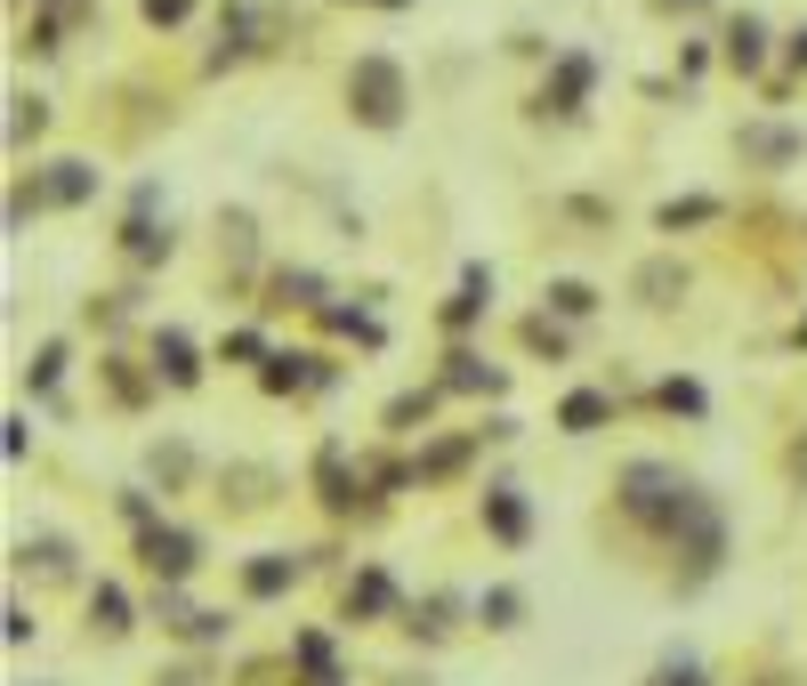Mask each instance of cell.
Segmentation results:
<instances>
[{
	"instance_id": "cell-20",
	"label": "cell",
	"mask_w": 807,
	"mask_h": 686,
	"mask_svg": "<svg viewBox=\"0 0 807 686\" xmlns=\"http://www.w3.org/2000/svg\"><path fill=\"white\" fill-rule=\"evenodd\" d=\"M420 412H428V397H396V404H388V421H396V428H412Z\"/></svg>"
},
{
	"instance_id": "cell-17",
	"label": "cell",
	"mask_w": 807,
	"mask_h": 686,
	"mask_svg": "<svg viewBox=\"0 0 807 686\" xmlns=\"http://www.w3.org/2000/svg\"><path fill=\"white\" fill-rule=\"evenodd\" d=\"M711 211H719V202H670V211H662V226L678 235V226H695V218H711Z\"/></svg>"
},
{
	"instance_id": "cell-3",
	"label": "cell",
	"mask_w": 807,
	"mask_h": 686,
	"mask_svg": "<svg viewBox=\"0 0 807 686\" xmlns=\"http://www.w3.org/2000/svg\"><path fill=\"white\" fill-rule=\"evenodd\" d=\"M138 557H146L162 581H186V573H194V533H178V525H146Z\"/></svg>"
},
{
	"instance_id": "cell-12",
	"label": "cell",
	"mask_w": 807,
	"mask_h": 686,
	"mask_svg": "<svg viewBox=\"0 0 807 686\" xmlns=\"http://www.w3.org/2000/svg\"><path fill=\"white\" fill-rule=\"evenodd\" d=\"M154 356H162V371H170L178 388H194V347H186L178 331H162V347H154Z\"/></svg>"
},
{
	"instance_id": "cell-19",
	"label": "cell",
	"mask_w": 807,
	"mask_h": 686,
	"mask_svg": "<svg viewBox=\"0 0 807 686\" xmlns=\"http://www.w3.org/2000/svg\"><path fill=\"white\" fill-rule=\"evenodd\" d=\"M654 686H702V671H695L687 654H678V662H662V678H654Z\"/></svg>"
},
{
	"instance_id": "cell-9",
	"label": "cell",
	"mask_w": 807,
	"mask_h": 686,
	"mask_svg": "<svg viewBox=\"0 0 807 686\" xmlns=\"http://www.w3.org/2000/svg\"><path fill=\"white\" fill-rule=\"evenodd\" d=\"M582 90H590V66H582V57H566V66H557V90H542V106L557 97V114H573V106H582Z\"/></svg>"
},
{
	"instance_id": "cell-14",
	"label": "cell",
	"mask_w": 807,
	"mask_h": 686,
	"mask_svg": "<svg viewBox=\"0 0 807 686\" xmlns=\"http://www.w3.org/2000/svg\"><path fill=\"white\" fill-rule=\"evenodd\" d=\"M90 194V162H57V178H49V202H81Z\"/></svg>"
},
{
	"instance_id": "cell-2",
	"label": "cell",
	"mask_w": 807,
	"mask_h": 686,
	"mask_svg": "<svg viewBox=\"0 0 807 686\" xmlns=\"http://www.w3.org/2000/svg\"><path fill=\"white\" fill-rule=\"evenodd\" d=\"M622 501H630V517H670L678 525V509L695 501L687 485H678L670 469H654V461H638V469H622Z\"/></svg>"
},
{
	"instance_id": "cell-15",
	"label": "cell",
	"mask_w": 807,
	"mask_h": 686,
	"mask_svg": "<svg viewBox=\"0 0 807 686\" xmlns=\"http://www.w3.org/2000/svg\"><path fill=\"white\" fill-rule=\"evenodd\" d=\"M557 421H566L573 436H590L597 421H606V397H566V412H557Z\"/></svg>"
},
{
	"instance_id": "cell-10",
	"label": "cell",
	"mask_w": 807,
	"mask_h": 686,
	"mask_svg": "<svg viewBox=\"0 0 807 686\" xmlns=\"http://www.w3.org/2000/svg\"><path fill=\"white\" fill-rule=\"evenodd\" d=\"M727 57H735V66H743V73H751V66H759V57H768V33H759V16H743V25L727 33Z\"/></svg>"
},
{
	"instance_id": "cell-13",
	"label": "cell",
	"mask_w": 807,
	"mask_h": 686,
	"mask_svg": "<svg viewBox=\"0 0 807 686\" xmlns=\"http://www.w3.org/2000/svg\"><path fill=\"white\" fill-rule=\"evenodd\" d=\"M485 630H517V614H525V598H517V590H485Z\"/></svg>"
},
{
	"instance_id": "cell-8",
	"label": "cell",
	"mask_w": 807,
	"mask_h": 686,
	"mask_svg": "<svg viewBox=\"0 0 807 686\" xmlns=\"http://www.w3.org/2000/svg\"><path fill=\"white\" fill-rule=\"evenodd\" d=\"M743 154L751 162H799V138L792 130H743Z\"/></svg>"
},
{
	"instance_id": "cell-16",
	"label": "cell",
	"mask_w": 807,
	"mask_h": 686,
	"mask_svg": "<svg viewBox=\"0 0 807 686\" xmlns=\"http://www.w3.org/2000/svg\"><path fill=\"white\" fill-rule=\"evenodd\" d=\"M549 307H557V316H590L597 291H590V283H557V291H549Z\"/></svg>"
},
{
	"instance_id": "cell-18",
	"label": "cell",
	"mask_w": 807,
	"mask_h": 686,
	"mask_svg": "<svg viewBox=\"0 0 807 686\" xmlns=\"http://www.w3.org/2000/svg\"><path fill=\"white\" fill-rule=\"evenodd\" d=\"M638 291H654V307H670V291H678V275H670V267H646V275H638Z\"/></svg>"
},
{
	"instance_id": "cell-4",
	"label": "cell",
	"mask_w": 807,
	"mask_h": 686,
	"mask_svg": "<svg viewBox=\"0 0 807 686\" xmlns=\"http://www.w3.org/2000/svg\"><path fill=\"white\" fill-rule=\"evenodd\" d=\"M292 581H299L292 557H251V566H242V590H251V598H283Z\"/></svg>"
},
{
	"instance_id": "cell-22",
	"label": "cell",
	"mask_w": 807,
	"mask_h": 686,
	"mask_svg": "<svg viewBox=\"0 0 807 686\" xmlns=\"http://www.w3.org/2000/svg\"><path fill=\"white\" fill-rule=\"evenodd\" d=\"M792 66H807V33H792Z\"/></svg>"
},
{
	"instance_id": "cell-23",
	"label": "cell",
	"mask_w": 807,
	"mask_h": 686,
	"mask_svg": "<svg viewBox=\"0 0 807 686\" xmlns=\"http://www.w3.org/2000/svg\"><path fill=\"white\" fill-rule=\"evenodd\" d=\"M380 9H404V0H380Z\"/></svg>"
},
{
	"instance_id": "cell-1",
	"label": "cell",
	"mask_w": 807,
	"mask_h": 686,
	"mask_svg": "<svg viewBox=\"0 0 807 686\" xmlns=\"http://www.w3.org/2000/svg\"><path fill=\"white\" fill-rule=\"evenodd\" d=\"M347 97H356V114L371 121V130H396L404 121V73L388 66V57H364V66L347 73Z\"/></svg>"
},
{
	"instance_id": "cell-6",
	"label": "cell",
	"mask_w": 807,
	"mask_h": 686,
	"mask_svg": "<svg viewBox=\"0 0 807 686\" xmlns=\"http://www.w3.org/2000/svg\"><path fill=\"white\" fill-rule=\"evenodd\" d=\"M16 566H33L40 581H57V573H73V549L57 542V533H40V542H25V549H16Z\"/></svg>"
},
{
	"instance_id": "cell-24",
	"label": "cell",
	"mask_w": 807,
	"mask_h": 686,
	"mask_svg": "<svg viewBox=\"0 0 807 686\" xmlns=\"http://www.w3.org/2000/svg\"><path fill=\"white\" fill-rule=\"evenodd\" d=\"M799 340H807V323H799Z\"/></svg>"
},
{
	"instance_id": "cell-5",
	"label": "cell",
	"mask_w": 807,
	"mask_h": 686,
	"mask_svg": "<svg viewBox=\"0 0 807 686\" xmlns=\"http://www.w3.org/2000/svg\"><path fill=\"white\" fill-rule=\"evenodd\" d=\"M485 525L501 533V542H525V501H517L509 485H492V493H485Z\"/></svg>"
},
{
	"instance_id": "cell-21",
	"label": "cell",
	"mask_w": 807,
	"mask_h": 686,
	"mask_svg": "<svg viewBox=\"0 0 807 686\" xmlns=\"http://www.w3.org/2000/svg\"><path fill=\"white\" fill-rule=\"evenodd\" d=\"M146 16H154V25H178V16H186V0H146Z\"/></svg>"
},
{
	"instance_id": "cell-7",
	"label": "cell",
	"mask_w": 807,
	"mask_h": 686,
	"mask_svg": "<svg viewBox=\"0 0 807 686\" xmlns=\"http://www.w3.org/2000/svg\"><path fill=\"white\" fill-rule=\"evenodd\" d=\"M90 622H97L106 638H121V630H130V598H121L114 581H97V598H90Z\"/></svg>"
},
{
	"instance_id": "cell-11",
	"label": "cell",
	"mask_w": 807,
	"mask_h": 686,
	"mask_svg": "<svg viewBox=\"0 0 807 686\" xmlns=\"http://www.w3.org/2000/svg\"><path fill=\"white\" fill-rule=\"evenodd\" d=\"M396 606V590H388V573H364L356 590H347V614H388Z\"/></svg>"
}]
</instances>
